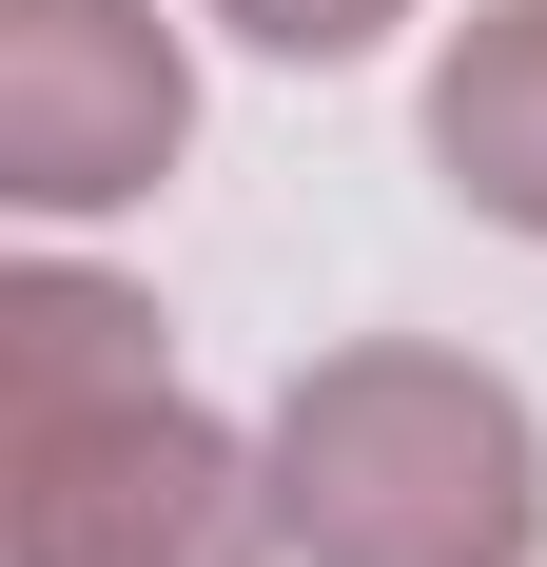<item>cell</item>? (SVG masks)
Wrapping results in <instances>:
<instances>
[{"instance_id": "1", "label": "cell", "mask_w": 547, "mask_h": 567, "mask_svg": "<svg viewBox=\"0 0 547 567\" xmlns=\"http://www.w3.org/2000/svg\"><path fill=\"white\" fill-rule=\"evenodd\" d=\"M274 528H293V567H528L547 548V431L469 352L352 333L274 392Z\"/></svg>"}, {"instance_id": "2", "label": "cell", "mask_w": 547, "mask_h": 567, "mask_svg": "<svg viewBox=\"0 0 547 567\" xmlns=\"http://www.w3.org/2000/svg\"><path fill=\"white\" fill-rule=\"evenodd\" d=\"M0 528H20V567H274L293 548L274 451H235L176 372L79 431H0Z\"/></svg>"}, {"instance_id": "6", "label": "cell", "mask_w": 547, "mask_h": 567, "mask_svg": "<svg viewBox=\"0 0 547 567\" xmlns=\"http://www.w3.org/2000/svg\"><path fill=\"white\" fill-rule=\"evenodd\" d=\"M216 20H235V40H274V59H372L411 0H216Z\"/></svg>"}, {"instance_id": "3", "label": "cell", "mask_w": 547, "mask_h": 567, "mask_svg": "<svg viewBox=\"0 0 547 567\" xmlns=\"http://www.w3.org/2000/svg\"><path fill=\"white\" fill-rule=\"evenodd\" d=\"M196 137V59L157 0H0V196L20 216H117Z\"/></svg>"}, {"instance_id": "5", "label": "cell", "mask_w": 547, "mask_h": 567, "mask_svg": "<svg viewBox=\"0 0 547 567\" xmlns=\"http://www.w3.org/2000/svg\"><path fill=\"white\" fill-rule=\"evenodd\" d=\"M117 392H157V313L117 275H0V431H79V411H117Z\"/></svg>"}, {"instance_id": "4", "label": "cell", "mask_w": 547, "mask_h": 567, "mask_svg": "<svg viewBox=\"0 0 547 567\" xmlns=\"http://www.w3.org/2000/svg\"><path fill=\"white\" fill-rule=\"evenodd\" d=\"M431 157L489 235H547V0H489L431 59Z\"/></svg>"}]
</instances>
